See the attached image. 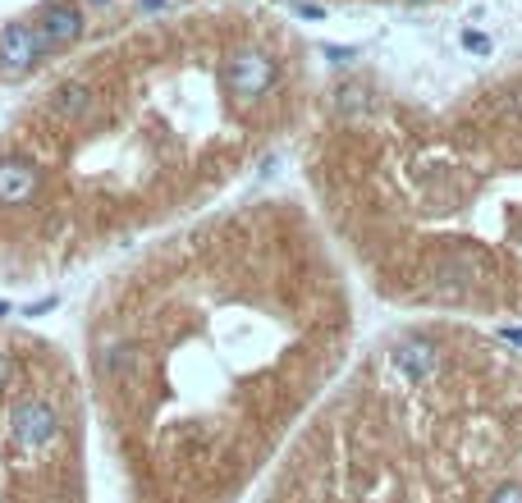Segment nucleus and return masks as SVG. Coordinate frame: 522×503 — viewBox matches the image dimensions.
<instances>
[{
  "label": "nucleus",
  "instance_id": "nucleus-14",
  "mask_svg": "<svg viewBox=\"0 0 522 503\" xmlns=\"http://www.w3.org/2000/svg\"><path fill=\"white\" fill-rule=\"evenodd\" d=\"M55 307V298H42V302H33V307H28V316H42V311H51Z\"/></svg>",
  "mask_w": 522,
  "mask_h": 503
},
{
  "label": "nucleus",
  "instance_id": "nucleus-4",
  "mask_svg": "<svg viewBox=\"0 0 522 503\" xmlns=\"http://www.w3.org/2000/svg\"><path fill=\"white\" fill-rule=\"evenodd\" d=\"M46 42L37 37L33 23H5L0 28V74H28L42 65Z\"/></svg>",
  "mask_w": 522,
  "mask_h": 503
},
{
  "label": "nucleus",
  "instance_id": "nucleus-12",
  "mask_svg": "<svg viewBox=\"0 0 522 503\" xmlns=\"http://www.w3.org/2000/svg\"><path fill=\"white\" fill-rule=\"evenodd\" d=\"M298 14H303V19H321L326 10H321V5H307V0H298Z\"/></svg>",
  "mask_w": 522,
  "mask_h": 503
},
{
  "label": "nucleus",
  "instance_id": "nucleus-1",
  "mask_svg": "<svg viewBox=\"0 0 522 503\" xmlns=\"http://www.w3.org/2000/svg\"><path fill=\"white\" fill-rule=\"evenodd\" d=\"M10 435L23 453H42L60 439V412L51 407V398L28 394L10 407Z\"/></svg>",
  "mask_w": 522,
  "mask_h": 503
},
{
  "label": "nucleus",
  "instance_id": "nucleus-10",
  "mask_svg": "<svg viewBox=\"0 0 522 503\" xmlns=\"http://www.w3.org/2000/svg\"><path fill=\"white\" fill-rule=\"evenodd\" d=\"M463 46H468V51H477V55H490V37L486 33H463Z\"/></svg>",
  "mask_w": 522,
  "mask_h": 503
},
{
  "label": "nucleus",
  "instance_id": "nucleus-18",
  "mask_svg": "<svg viewBox=\"0 0 522 503\" xmlns=\"http://www.w3.org/2000/svg\"><path fill=\"white\" fill-rule=\"evenodd\" d=\"M87 5H110V0H87Z\"/></svg>",
  "mask_w": 522,
  "mask_h": 503
},
{
  "label": "nucleus",
  "instance_id": "nucleus-3",
  "mask_svg": "<svg viewBox=\"0 0 522 503\" xmlns=\"http://www.w3.org/2000/svg\"><path fill=\"white\" fill-rule=\"evenodd\" d=\"M33 28H37V37L46 42V51H65V46L83 42L87 19H83V10H78L74 0H42Z\"/></svg>",
  "mask_w": 522,
  "mask_h": 503
},
{
  "label": "nucleus",
  "instance_id": "nucleus-9",
  "mask_svg": "<svg viewBox=\"0 0 522 503\" xmlns=\"http://www.w3.org/2000/svg\"><path fill=\"white\" fill-rule=\"evenodd\" d=\"M490 503H522V485H518V481H509V485H500V490L490 494Z\"/></svg>",
  "mask_w": 522,
  "mask_h": 503
},
{
  "label": "nucleus",
  "instance_id": "nucleus-15",
  "mask_svg": "<svg viewBox=\"0 0 522 503\" xmlns=\"http://www.w3.org/2000/svg\"><path fill=\"white\" fill-rule=\"evenodd\" d=\"M500 334L513 343V348H522V330H518V325H509V330H500Z\"/></svg>",
  "mask_w": 522,
  "mask_h": 503
},
{
  "label": "nucleus",
  "instance_id": "nucleus-2",
  "mask_svg": "<svg viewBox=\"0 0 522 503\" xmlns=\"http://www.w3.org/2000/svg\"><path fill=\"white\" fill-rule=\"evenodd\" d=\"M275 78H280V65L266 51H257V46H243V51H234L225 60V83L243 101H257L261 92H271Z\"/></svg>",
  "mask_w": 522,
  "mask_h": 503
},
{
  "label": "nucleus",
  "instance_id": "nucleus-17",
  "mask_svg": "<svg viewBox=\"0 0 522 503\" xmlns=\"http://www.w3.org/2000/svg\"><path fill=\"white\" fill-rule=\"evenodd\" d=\"M0 316H10V302H0Z\"/></svg>",
  "mask_w": 522,
  "mask_h": 503
},
{
  "label": "nucleus",
  "instance_id": "nucleus-16",
  "mask_svg": "<svg viewBox=\"0 0 522 503\" xmlns=\"http://www.w3.org/2000/svg\"><path fill=\"white\" fill-rule=\"evenodd\" d=\"M142 5H147V10H161V5H165V0H142Z\"/></svg>",
  "mask_w": 522,
  "mask_h": 503
},
{
  "label": "nucleus",
  "instance_id": "nucleus-7",
  "mask_svg": "<svg viewBox=\"0 0 522 503\" xmlns=\"http://www.w3.org/2000/svg\"><path fill=\"white\" fill-rule=\"evenodd\" d=\"M92 106H97V97H92L87 83H60L51 92V115L65 119V124H83L92 115Z\"/></svg>",
  "mask_w": 522,
  "mask_h": 503
},
{
  "label": "nucleus",
  "instance_id": "nucleus-5",
  "mask_svg": "<svg viewBox=\"0 0 522 503\" xmlns=\"http://www.w3.org/2000/svg\"><path fill=\"white\" fill-rule=\"evenodd\" d=\"M42 188V165L23 151H5L0 156V206H23L33 202Z\"/></svg>",
  "mask_w": 522,
  "mask_h": 503
},
{
  "label": "nucleus",
  "instance_id": "nucleus-13",
  "mask_svg": "<svg viewBox=\"0 0 522 503\" xmlns=\"http://www.w3.org/2000/svg\"><path fill=\"white\" fill-rule=\"evenodd\" d=\"M10 371H14V366H10V357H5V353H0V389H5V385H10Z\"/></svg>",
  "mask_w": 522,
  "mask_h": 503
},
{
  "label": "nucleus",
  "instance_id": "nucleus-19",
  "mask_svg": "<svg viewBox=\"0 0 522 503\" xmlns=\"http://www.w3.org/2000/svg\"><path fill=\"white\" fill-rule=\"evenodd\" d=\"M417 5H422V0H417Z\"/></svg>",
  "mask_w": 522,
  "mask_h": 503
},
{
  "label": "nucleus",
  "instance_id": "nucleus-11",
  "mask_svg": "<svg viewBox=\"0 0 522 503\" xmlns=\"http://www.w3.org/2000/svg\"><path fill=\"white\" fill-rule=\"evenodd\" d=\"M326 55L335 60V65H344V60H353L358 51H353V46H344V51H339V46H326Z\"/></svg>",
  "mask_w": 522,
  "mask_h": 503
},
{
  "label": "nucleus",
  "instance_id": "nucleus-8",
  "mask_svg": "<svg viewBox=\"0 0 522 503\" xmlns=\"http://www.w3.org/2000/svg\"><path fill=\"white\" fill-rule=\"evenodd\" d=\"M440 266H445V275L468 279V284H477V279L486 275V266H481V257H477V252H449V257L440 261Z\"/></svg>",
  "mask_w": 522,
  "mask_h": 503
},
{
  "label": "nucleus",
  "instance_id": "nucleus-6",
  "mask_svg": "<svg viewBox=\"0 0 522 503\" xmlns=\"http://www.w3.org/2000/svg\"><path fill=\"white\" fill-rule=\"evenodd\" d=\"M394 366H399L413 385H426L435 371H440V348L431 339H403L394 343Z\"/></svg>",
  "mask_w": 522,
  "mask_h": 503
}]
</instances>
